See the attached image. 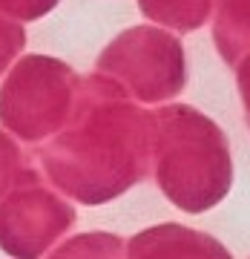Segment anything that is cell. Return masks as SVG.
I'll list each match as a JSON object with an SVG mask.
<instances>
[{
  "label": "cell",
  "mask_w": 250,
  "mask_h": 259,
  "mask_svg": "<svg viewBox=\"0 0 250 259\" xmlns=\"http://www.w3.org/2000/svg\"><path fill=\"white\" fill-rule=\"evenodd\" d=\"M26 47V32L15 20L3 18L0 12V75L9 69V64L18 58V52Z\"/></svg>",
  "instance_id": "cell-6"
},
{
  "label": "cell",
  "mask_w": 250,
  "mask_h": 259,
  "mask_svg": "<svg viewBox=\"0 0 250 259\" xmlns=\"http://www.w3.org/2000/svg\"><path fill=\"white\" fill-rule=\"evenodd\" d=\"M89 90L75 127L40 150V161L61 190L78 202L98 204L124 193L144 173L138 158L144 115L115 104L101 81H89Z\"/></svg>",
  "instance_id": "cell-1"
},
{
  "label": "cell",
  "mask_w": 250,
  "mask_h": 259,
  "mask_svg": "<svg viewBox=\"0 0 250 259\" xmlns=\"http://www.w3.org/2000/svg\"><path fill=\"white\" fill-rule=\"evenodd\" d=\"M170 49H176L164 35L149 29L127 32L101 55L104 72H118L141 93V98H161V93L173 90L176 83L167 81Z\"/></svg>",
  "instance_id": "cell-4"
},
{
  "label": "cell",
  "mask_w": 250,
  "mask_h": 259,
  "mask_svg": "<svg viewBox=\"0 0 250 259\" xmlns=\"http://www.w3.org/2000/svg\"><path fill=\"white\" fill-rule=\"evenodd\" d=\"M29 170L26 156L18 147V141H12L3 130H0V199L9 193L12 187L20 182V176Z\"/></svg>",
  "instance_id": "cell-5"
},
{
  "label": "cell",
  "mask_w": 250,
  "mask_h": 259,
  "mask_svg": "<svg viewBox=\"0 0 250 259\" xmlns=\"http://www.w3.org/2000/svg\"><path fill=\"white\" fill-rule=\"evenodd\" d=\"M72 222V207L40 185L29 167L9 196L0 199V250L9 256H37Z\"/></svg>",
  "instance_id": "cell-3"
},
{
  "label": "cell",
  "mask_w": 250,
  "mask_h": 259,
  "mask_svg": "<svg viewBox=\"0 0 250 259\" xmlns=\"http://www.w3.org/2000/svg\"><path fill=\"white\" fill-rule=\"evenodd\" d=\"M58 6V0H0V12L15 20H37Z\"/></svg>",
  "instance_id": "cell-7"
},
{
  "label": "cell",
  "mask_w": 250,
  "mask_h": 259,
  "mask_svg": "<svg viewBox=\"0 0 250 259\" xmlns=\"http://www.w3.org/2000/svg\"><path fill=\"white\" fill-rule=\"evenodd\" d=\"M75 75L55 58L26 55L0 87V121L20 141H43L66 121Z\"/></svg>",
  "instance_id": "cell-2"
}]
</instances>
